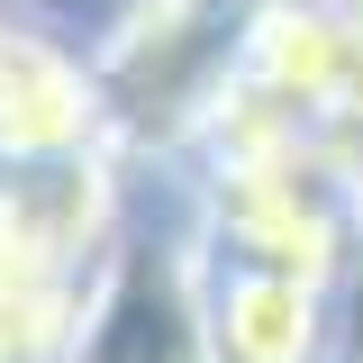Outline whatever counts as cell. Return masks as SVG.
Listing matches in <instances>:
<instances>
[{
    "instance_id": "obj_3",
    "label": "cell",
    "mask_w": 363,
    "mask_h": 363,
    "mask_svg": "<svg viewBox=\"0 0 363 363\" xmlns=\"http://www.w3.org/2000/svg\"><path fill=\"white\" fill-rule=\"evenodd\" d=\"M73 345V281L55 236L0 209V363H55Z\"/></svg>"
},
{
    "instance_id": "obj_5",
    "label": "cell",
    "mask_w": 363,
    "mask_h": 363,
    "mask_svg": "<svg viewBox=\"0 0 363 363\" xmlns=\"http://www.w3.org/2000/svg\"><path fill=\"white\" fill-rule=\"evenodd\" d=\"M318 9H336V18H363V0H318Z\"/></svg>"
},
{
    "instance_id": "obj_4",
    "label": "cell",
    "mask_w": 363,
    "mask_h": 363,
    "mask_svg": "<svg viewBox=\"0 0 363 363\" xmlns=\"http://www.w3.org/2000/svg\"><path fill=\"white\" fill-rule=\"evenodd\" d=\"M218 354L227 363H309L318 354V281L236 264L218 291Z\"/></svg>"
},
{
    "instance_id": "obj_2",
    "label": "cell",
    "mask_w": 363,
    "mask_h": 363,
    "mask_svg": "<svg viewBox=\"0 0 363 363\" xmlns=\"http://www.w3.org/2000/svg\"><path fill=\"white\" fill-rule=\"evenodd\" d=\"M91 145V82L73 55H55L28 28H0V155L45 164Z\"/></svg>"
},
{
    "instance_id": "obj_1",
    "label": "cell",
    "mask_w": 363,
    "mask_h": 363,
    "mask_svg": "<svg viewBox=\"0 0 363 363\" xmlns=\"http://www.w3.org/2000/svg\"><path fill=\"white\" fill-rule=\"evenodd\" d=\"M218 218H227L236 264L300 272V281L336 272V218L309 191V155H236V164H218Z\"/></svg>"
}]
</instances>
